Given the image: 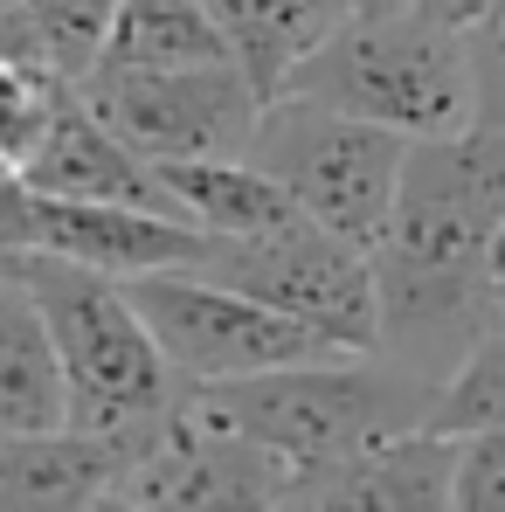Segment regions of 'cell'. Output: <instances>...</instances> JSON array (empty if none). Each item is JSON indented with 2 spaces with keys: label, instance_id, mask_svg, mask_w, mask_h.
Segmentation results:
<instances>
[{
  "label": "cell",
  "instance_id": "6da1fadb",
  "mask_svg": "<svg viewBox=\"0 0 505 512\" xmlns=\"http://www.w3.org/2000/svg\"><path fill=\"white\" fill-rule=\"evenodd\" d=\"M505 229V132L464 125L416 139L388 236L374 243L381 270V353L443 388V374L499 319V250Z\"/></svg>",
  "mask_w": 505,
  "mask_h": 512
},
{
  "label": "cell",
  "instance_id": "7a4b0ae2",
  "mask_svg": "<svg viewBox=\"0 0 505 512\" xmlns=\"http://www.w3.org/2000/svg\"><path fill=\"white\" fill-rule=\"evenodd\" d=\"M187 409L201 423L236 429L263 450H277L298 471V506H305V485L319 471L429 423L436 381L395 367L388 353H326V360H291V367H270V374L194 381Z\"/></svg>",
  "mask_w": 505,
  "mask_h": 512
},
{
  "label": "cell",
  "instance_id": "3957f363",
  "mask_svg": "<svg viewBox=\"0 0 505 512\" xmlns=\"http://www.w3.org/2000/svg\"><path fill=\"white\" fill-rule=\"evenodd\" d=\"M21 270H28V284H35L42 312H49L56 353H63L70 429L125 443V457L146 450L180 416L187 381L160 353L139 298L125 291V277L70 263V256H21Z\"/></svg>",
  "mask_w": 505,
  "mask_h": 512
},
{
  "label": "cell",
  "instance_id": "277c9868",
  "mask_svg": "<svg viewBox=\"0 0 505 512\" xmlns=\"http://www.w3.org/2000/svg\"><path fill=\"white\" fill-rule=\"evenodd\" d=\"M291 90L339 104L353 118H374L402 139H443L478 125L464 28L429 21L422 7H353L298 63Z\"/></svg>",
  "mask_w": 505,
  "mask_h": 512
},
{
  "label": "cell",
  "instance_id": "5b68a950",
  "mask_svg": "<svg viewBox=\"0 0 505 512\" xmlns=\"http://www.w3.org/2000/svg\"><path fill=\"white\" fill-rule=\"evenodd\" d=\"M409 146L402 132L374 125V118H353L339 104L319 97H270L263 118L250 132V160L305 215H319L326 229L353 236V243H381L388 236V215H395V194H402V167H409Z\"/></svg>",
  "mask_w": 505,
  "mask_h": 512
},
{
  "label": "cell",
  "instance_id": "8992f818",
  "mask_svg": "<svg viewBox=\"0 0 505 512\" xmlns=\"http://www.w3.org/2000/svg\"><path fill=\"white\" fill-rule=\"evenodd\" d=\"M125 291L139 298L153 340H160V353L173 360V374L187 388L194 381H236V374H270V367H291V360L339 353L312 326H298L291 312H277L256 291L215 277L208 263L139 270V277H125Z\"/></svg>",
  "mask_w": 505,
  "mask_h": 512
},
{
  "label": "cell",
  "instance_id": "52a82bcc",
  "mask_svg": "<svg viewBox=\"0 0 505 512\" xmlns=\"http://www.w3.org/2000/svg\"><path fill=\"white\" fill-rule=\"evenodd\" d=\"M208 270L256 291L263 305L291 312L298 326H312L339 353H381V270H374V250L326 229L305 208L291 222L263 229V236L215 243Z\"/></svg>",
  "mask_w": 505,
  "mask_h": 512
},
{
  "label": "cell",
  "instance_id": "ba28073f",
  "mask_svg": "<svg viewBox=\"0 0 505 512\" xmlns=\"http://www.w3.org/2000/svg\"><path fill=\"white\" fill-rule=\"evenodd\" d=\"M90 111L132 139L146 160H215L250 153V132L263 118V90L243 63H187V70H90Z\"/></svg>",
  "mask_w": 505,
  "mask_h": 512
},
{
  "label": "cell",
  "instance_id": "9c48e42d",
  "mask_svg": "<svg viewBox=\"0 0 505 512\" xmlns=\"http://www.w3.org/2000/svg\"><path fill=\"white\" fill-rule=\"evenodd\" d=\"M222 236L160 215V208H132V201H77V194H49L28 180H0V250L14 256H70L111 277H139V270H173V263H208Z\"/></svg>",
  "mask_w": 505,
  "mask_h": 512
},
{
  "label": "cell",
  "instance_id": "30bf717a",
  "mask_svg": "<svg viewBox=\"0 0 505 512\" xmlns=\"http://www.w3.org/2000/svg\"><path fill=\"white\" fill-rule=\"evenodd\" d=\"M28 187H49V194H77V201H132V208H160V215H180L160 180V160H146L132 139H118L77 84L56 97L49 111V132L42 146L28 153L21 167ZM187 222V215H180Z\"/></svg>",
  "mask_w": 505,
  "mask_h": 512
},
{
  "label": "cell",
  "instance_id": "8fae6325",
  "mask_svg": "<svg viewBox=\"0 0 505 512\" xmlns=\"http://www.w3.org/2000/svg\"><path fill=\"white\" fill-rule=\"evenodd\" d=\"M457 436L436 423L402 429L305 485V506H388V512H457Z\"/></svg>",
  "mask_w": 505,
  "mask_h": 512
},
{
  "label": "cell",
  "instance_id": "7c38bea8",
  "mask_svg": "<svg viewBox=\"0 0 505 512\" xmlns=\"http://www.w3.org/2000/svg\"><path fill=\"white\" fill-rule=\"evenodd\" d=\"M125 464V443L90 429H0V512H77L104 506L111 478Z\"/></svg>",
  "mask_w": 505,
  "mask_h": 512
},
{
  "label": "cell",
  "instance_id": "4fadbf2b",
  "mask_svg": "<svg viewBox=\"0 0 505 512\" xmlns=\"http://www.w3.org/2000/svg\"><path fill=\"white\" fill-rule=\"evenodd\" d=\"M70 423V381L49 333V312L21 270V256L0 263V429H63Z\"/></svg>",
  "mask_w": 505,
  "mask_h": 512
},
{
  "label": "cell",
  "instance_id": "5bb4252c",
  "mask_svg": "<svg viewBox=\"0 0 505 512\" xmlns=\"http://www.w3.org/2000/svg\"><path fill=\"white\" fill-rule=\"evenodd\" d=\"M263 97H284L298 63L353 14V0H201Z\"/></svg>",
  "mask_w": 505,
  "mask_h": 512
},
{
  "label": "cell",
  "instance_id": "9a60e30c",
  "mask_svg": "<svg viewBox=\"0 0 505 512\" xmlns=\"http://www.w3.org/2000/svg\"><path fill=\"white\" fill-rule=\"evenodd\" d=\"M160 180H167L173 208H180L194 229L222 236V243L263 236V229H277V222H291V215H298V201H291L270 173L256 167L250 153H215V160H160Z\"/></svg>",
  "mask_w": 505,
  "mask_h": 512
},
{
  "label": "cell",
  "instance_id": "2e32d148",
  "mask_svg": "<svg viewBox=\"0 0 505 512\" xmlns=\"http://www.w3.org/2000/svg\"><path fill=\"white\" fill-rule=\"evenodd\" d=\"M118 0H0V56L49 84H84L104 56Z\"/></svg>",
  "mask_w": 505,
  "mask_h": 512
},
{
  "label": "cell",
  "instance_id": "e0dca14e",
  "mask_svg": "<svg viewBox=\"0 0 505 512\" xmlns=\"http://www.w3.org/2000/svg\"><path fill=\"white\" fill-rule=\"evenodd\" d=\"M187 63H236L229 35L201 0H118L97 70H187Z\"/></svg>",
  "mask_w": 505,
  "mask_h": 512
},
{
  "label": "cell",
  "instance_id": "ac0fdd59",
  "mask_svg": "<svg viewBox=\"0 0 505 512\" xmlns=\"http://www.w3.org/2000/svg\"><path fill=\"white\" fill-rule=\"evenodd\" d=\"M429 423L450 429V436H471V429H505V305H499V319L478 333V346H471V353L443 374Z\"/></svg>",
  "mask_w": 505,
  "mask_h": 512
},
{
  "label": "cell",
  "instance_id": "d6986e66",
  "mask_svg": "<svg viewBox=\"0 0 505 512\" xmlns=\"http://www.w3.org/2000/svg\"><path fill=\"white\" fill-rule=\"evenodd\" d=\"M464 56L478 90V125L505 132V0H492L478 21H464Z\"/></svg>",
  "mask_w": 505,
  "mask_h": 512
},
{
  "label": "cell",
  "instance_id": "ffe728a7",
  "mask_svg": "<svg viewBox=\"0 0 505 512\" xmlns=\"http://www.w3.org/2000/svg\"><path fill=\"white\" fill-rule=\"evenodd\" d=\"M457 512H505V429L457 436Z\"/></svg>",
  "mask_w": 505,
  "mask_h": 512
},
{
  "label": "cell",
  "instance_id": "44dd1931",
  "mask_svg": "<svg viewBox=\"0 0 505 512\" xmlns=\"http://www.w3.org/2000/svg\"><path fill=\"white\" fill-rule=\"evenodd\" d=\"M409 7H422L429 21H450V28H464V21H478L492 0H409Z\"/></svg>",
  "mask_w": 505,
  "mask_h": 512
},
{
  "label": "cell",
  "instance_id": "7402d4cb",
  "mask_svg": "<svg viewBox=\"0 0 505 512\" xmlns=\"http://www.w3.org/2000/svg\"><path fill=\"white\" fill-rule=\"evenodd\" d=\"M492 270H499V284H505V229H499V250H492Z\"/></svg>",
  "mask_w": 505,
  "mask_h": 512
},
{
  "label": "cell",
  "instance_id": "603a6c76",
  "mask_svg": "<svg viewBox=\"0 0 505 512\" xmlns=\"http://www.w3.org/2000/svg\"><path fill=\"white\" fill-rule=\"evenodd\" d=\"M499 305H505V284H499Z\"/></svg>",
  "mask_w": 505,
  "mask_h": 512
}]
</instances>
